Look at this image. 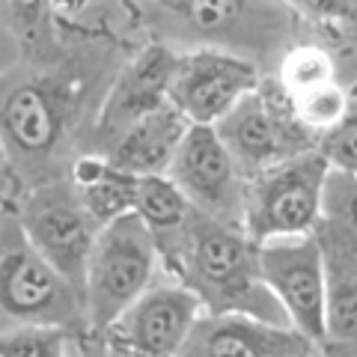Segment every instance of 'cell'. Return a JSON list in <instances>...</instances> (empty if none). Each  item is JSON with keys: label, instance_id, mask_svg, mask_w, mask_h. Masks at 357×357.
<instances>
[{"label": "cell", "instance_id": "obj_1", "mask_svg": "<svg viewBox=\"0 0 357 357\" xmlns=\"http://www.w3.org/2000/svg\"><path fill=\"white\" fill-rule=\"evenodd\" d=\"M140 24L178 54L188 51H223L265 66L280 63L292 48L295 3H262V0H170V3H143Z\"/></svg>", "mask_w": 357, "mask_h": 357}, {"label": "cell", "instance_id": "obj_2", "mask_svg": "<svg viewBox=\"0 0 357 357\" xmlns=\"http://www.w3.org/2000/svg\"><path fill=\"white\" fill-rule=\"evenodd\" d=\"M164 265L173 280L203 301L206 312H238L268 325L292 328L262 280L259 244L238 227H227L194 211L182 238L164 256Z\"/></svg>", "mask_w": 357, "mask_h": 357}, {"label": "cell", "instance_id": "obj_3", "mask_svg": "<svg viewBox=\"0 0 357 357\" xmlns=\"http://www.w3.org/2000/svg\"><path fill=\"white\" fill-rule=\"evenodd\" d=\"M75 72H30L3 69V155L6 185L21 178L27 191L60 182L57 164L69 122L77 119L84 89ZM24 191V194H27Z\"/></svg>", "mask_w": 357, "mask_h": 357}, {"label": "cell", "instance_id": "obj_4", "mask_svg": "<svg viewBox=\"0 0 357 357\" xmlns=\"http://www.w3.org/2000/svg\"><path fill=\"white\" fill-rule=\"evenodd\" d=\"M0 307L3 328L42 325L63 328L81 337L89 331L86 301L77 289L33 248L15 208L3 211L0 229Z\"/></svg>", "mask_w": 357, "mask_h": 357}, {"label": "cell", "instance_id": "obj_5", "mask_svg": "<svg viewBox=\"0 0 357 357\" xmlns=\"http://www.w3.org/2000/svg\"><path fill=\"white\" fill-rule=\"evenodd\" d=\"M158 241L137 215H126L98 232L86 271L89 333L102 337L131 304L158 283Z\"/></svg>", "mask_w": 357, "mask_h": 357}, {"label": "cell", "instance_id": "obj_6", "mask_svg": "<svg viewBox=\"0 0 357 357\" xmlns=\"http://www.w3.org/2000/svg\"><path fill=\"white\" fill-rule=\"evenodd\" d=\"M215 131L248 182L301 155L319 152V137L304 128L292 98L274 77H265L262 86L244 98L227 119H220Z\"/></svg>", "mask_w": 357, "mask_h": 357}, {"label": "cell", "instance_id": "obj_7", "mask_svg": "<svg viewBox=\"0 0 357 357\" xmlns=\"http://www.w3.org/2000/svg\"><path fill=\"white\" fill-rule=\"evenodd\" d=\"M328 176V161L319 152H310L248 182L244 232L250 241L265 244L312 236L321 218Z\"/></svg>", "mask_w": 357, "mask_h": 357}, {"label": "cell", "instance_id": "obj_8", "mask_svg": "<svg viewBox=\"0 0 357 357\" xmlns=\"http://www.w3.org/2000/svg\"><path fill=\"white\" fill-rule=\"evenodd\" d=\"M24 227L30 244L69 280L86 301V271L96 238L102 227L84 208L72 178L48 182L21 197V203H6Z\"/></svg>", "mask_w": 357, "mask_h": 357}, {"label": "cell", "instance_id": "obj_9", "mask_svg": "<svg viewBox=\"0 0 357 357\" xmlns=\"http://www.w3.org/2000/svg\"><path fill=\"white\" fill-rule=\"evenodd\" d=\"M259 268L268 292L283 307L292 331L310 345H325L331 274L316 236L259 244Z\"/></svg>", "mask_w": 357, "mask_h": 357}, {"label": "cell", "instance_id": "obj_10", "mask_svg": "<svg viewBox=\"0 0 357 357\" xmlns=\"http://www.w3.org/2000/svg\"><path fill=\"white\" fill-rule=\"evenodd\" d=\"M203 312V301L188 286L158 280L102 333V340L110 357H178Z\"/></svg>", "mask_w": 357, "mask_h": 357}, {"label": "cell", "instance_id": "obj_11", "mask_svg": "<svg viewBox=\"0 0 357 357\" xmlns=\"http://www.w3.org/2000/svg\"><path fill=\"white\" fill-rule=\"evenodd\" d=\"M188 197L194 211L227 227L244 229L248 206V178L241 176L236 158L223 146L215 128L194 126L167 173Z\"/></svg>", "mask_w": 357, "mask_h": 357}, {"label": "cell", "instance_id": "obj_12", "mask_svg": "<svg viewBox=\"0 0 357 357\" xmlns=\"http://www.w3.org/2000/svg\"><path fill=\"white\" fill-rule=\"evenodd\" d=\"M265 72L250 60L223 51L178 54L170 102L191 126L215 128L244 98L262 86Z\"/></svg>", "mask_w": 357, "mask_h": 357}, {"label": "cell", "instance_id": "obj_13", "mask_svg": "<svg viewBox=\"0 0 357 357\" xmlns=\"http://www.w3.org/2000/svg\"><path fill=\"white\" fill-rule=\"evenodd\" d=\"M176 69H178V51L167 48L161 42L143 45L126 66H119L114 84H110L105 96V105L98 110L93 137H89L93 140V152L86 155H105L134 122L173 105L170 89Z\"/></svg>", "mask_w": 357, "mask_h": 357}, {"label": "cell", "instance_id": "obj_14", "mask_svg": "<svg viewBox=\"0 0 357 357\" xmlns=\"http://www.w3.org/2000/svg\"><path fill=\"white\" fill-rule=\"evenodd\" d=\"M310 349L292 328L238 312H203L178 357H304Z\"/></svg>", "mask_w": 357, "mask_h": 357}, {"label": "cell", "instance_id": "obj_15", "mask_svg": "<svg viewBox=\"0 0 357 357\" xmlns=\"http://www.w3.org/2000/svg\"><path fill=\"white\" fill-rule=\"evenodd\" d=\"M191 128H194L191 122L178 114L173 105H167L161 110H155V114L143 116L140 122H134L102 158L114 161L119 170H126L137 178L167 176Z\"/></svg>", "mask_w": 357, "mask_h": 357}, {"label": "cell", "instance_id": "obj_16", "mask_svg": "<svg viewBox=\"0 0 357 357\" xmlns=\"http://www.w3.org/2000/svg\"><path fill=\"white\" fill-rule=\"evenodd\" d=\"M316 241L331 277H357V178L331 170L321 199Z\"/></svg>", "mask_w": 357, "mask_h": 357}, {"label": "cell", "instance_id": "obj_17", "mask_svg": "<svg viewBox=\"0 0 357 357\" xmlns=\"http://www.w3.org/2000/svg\"><path fill=\"white\" fill-rule=\"evenodd\" d=\"M69 178L84 208L102 229L134 211L140 178L119 170L114 161L102 158V155H77Z\"/></svg>", "mask_w": 357, "mask_h": 357}, {"label": "cell", "instance_id": "obj_18", "mask_svg": "<svg viewBox=\"0 0 357 357\" xmlns=\"http://www.w3.org/2000/svg\"><path fill=\"white\" fill-rule=\"evenodd\" d=\"M134 215L149 227L155 241H158L161 259H164V256L176 248V241L182 238L194 208L170 176H143L137 185Z\"/></svg>", "mask_w": 357, "mask_h": 357}, {"label": "cell", "instance_id": "obj_19", "mask_svg": "<svg viewBox=\"0 0 357 357\" xmlns=\"http://www.w3.org/2000/svg\"><path fill=\"white\" fill-rule=\"evenodd\" d=\"M274 81L283 86V93L289 98H298V96H307V93H316V89L340 84V63L328 48H321V45L298 42L283 54L280 63H277Z\"/></svg>", "mask_w": 357, "mask_h": 357}, {"label": "cell", "instance_id": "obj_20", "mask_svg": "<svg viewBox=\"0 0 357 357\" xmlns=\"http://www.w3.org/2000/svg\"><path fill=\"white\" fill-rule=\"evenodd\" d=\"M81 340L63 328L18 325L0 333V357H77Z\"/></svg>", "mask_w": 357, "mask_h": 357}, {"label": "cell", "instance_id": "obj_21", "mask_svg": "<svg viewBox=\"0 0 357 357\" xmlns=\"http://www.w3.org/2000/svg\"><path fill=\"white\" fill-rule=\"evenodd\" d=\"M325 349H357V277H331Z\"/></svg>", "mask_w": 357, "mask_h": 357}, {"label": "cell", "instance_id": "obj_22", "mask_svg": "<svg viewBox=\"0 0 357 357\" xmlns=\"http://www.w3.org/2000/svg\"><path fill=\"white\" fill-rule=\"evenodd\" d=\"M292 107L298 119L304 122V128L312 131L316 137L321 140L325 134H331L340 122L351 114V105H349V93H345L342 84H333L325 89H316V93H307V96H298L292 98Z\"/></svg>", "mask_w": 357, "mask_h": 357}, {"label": "cell", "instance_id": "obj_23", "mask_svg": "<svg viewBox=\"0 0 357 357\" xmlns=\"http://www.w3.org/2000/svg\"><path fill=\"white\" fill-rule=\"evenodd\" d=\"M319 155L328 161L331 170L357 178V114H349L319 140Z\"/></svg>", "mask_w": 357, "mask_h": 357}, {"label": "cell", "instance_id": "obj_24", "mask_svg": "<svg viewBox=\"0 0 357 357\" xmlns=\"http://www.w3.org/2000/svg\"><path fill=\"white\" fill-rule=\"evenodd\" d=\"M81 357H110L105 340L93 333V340H89V342H81Z\"/></svg>", "mask_w": 357, "mask_h": 357}, {"label": "cell", "instance_id": "obj_25", "mask_svg": "<svg viewBox=\"0 0 357 357\" xmlns=\"http://www.w3.org/2000/svg\"><path fill=\"white\" fill-rule=\"evenodd\" d=\"M331 357H357V349H328Z\"/></svg>", "mask_w": 357, "mask_h": 357}, {"label": "cell", "instance_id": "obj_26", "mask_svg": "<svg viewBox=\"0 0 357 357\" xmlns=\"http://www.w3.org/2000/svg\"><path fill=\"white\" fill-rule=\"evenodd\" d=\"M304 357H319V354H316V351H312V349H310V351H307V354H304Z\"/></svg>", "mask_w": 357, "mask_h": 357}]
</instances>
